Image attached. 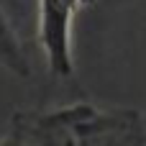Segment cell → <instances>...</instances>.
Segmentation results:
<instances>
[{"instance_id": "1", "label": "cell", "mask_w": 146, "mask_h": 146, "mask_svg": "<svg viewBox=\"0 0 146 146\" xmlns=\"http://www.w3.org/2000/svg\"><path fill=\"white\" fill-rule=\"evenodd\" d=\"M3 146H144V115L131 108L74 103L54 110H15Z\"/></svg>"}, {"instance_id": "2", "label": "cell", "mask_w": 146, "mask_h": 146, "mask_svg": "<svg viewBox=\"0 0 146 146\" xmlns=\"http://www.w3.org/2000/svg\"><path fill=\"white\" fill-rule=\"evenodd\" d=\"M0 67H5L8 72L18 74V77H28L31 67H28V56L21 46V38L15 33V28L10 26L8 15L0 8Z\"/></svg>"}]
</instances>
